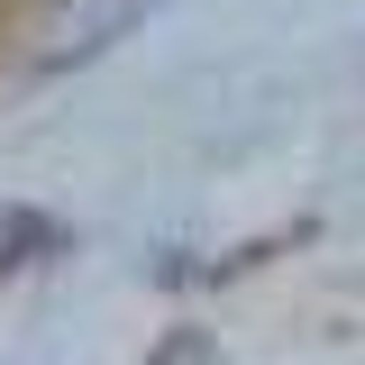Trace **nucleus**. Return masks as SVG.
Wrapping results in <instances>:
<instances>
[{"instance_id": "obj_1", "label": "nucleus", "mask_w": 365, "mask_h": 365, "mask_svg": "<svg viewBox=\"0 0 365 365\" xmlns=\"http://www.w3.org/2000/svg\"><path fill=\"white\" fill-rule=\"evenodd\" d=\"M146 9H155V0H73V19L55 28V46H46V73H64V64H83V55H101V46H119Z\"/></svg>"}, {"instance_id": "obj_2", "label": "nucleus", "mask_w": 365, "mask_h": 365, "mask_svg": "<svg viewBox=\"0 0 365 365\" xmlns=\"http://www.w3.org/2000/svg\"><path fill=\"white\" fill-rule=\"evenodd\" d=\"M55 247H64V228L46 220V210H0V274L37 265V256H55Z\"/></svg>"}]
</instances>
